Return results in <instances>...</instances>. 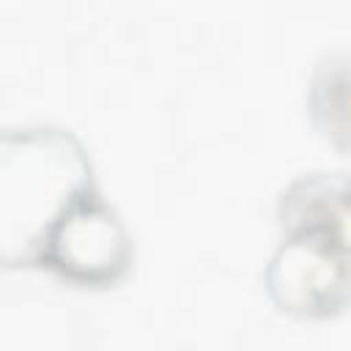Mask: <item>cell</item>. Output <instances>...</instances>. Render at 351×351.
I'll use <instances>...</instances> for the list:
<instances>
[{
    "mask_svg": "<svg viewBox=\"0 0 351 351\" xmlns=\"http://www.w3.org/2000/svg\"><path fill=\"white\" fill-rule=\"evenodd\" d=\"M132 258V236L69 129H0V266L47 269L71 285L107 288Z\"/></svg>",
    "mask_w": 351,
    "mask_h": 351,
    "instance_id": "obj_1",
    "label": "cell"
},
{
    "mask_svg": "<svg viewBox=\"0 0 351 351\" xmlns=\"http://www.w3.org/2000/svg\"><path fill=\"white\" fill-rule=\"evenodd\" d=\"M282 241L266 266L271 299L302 318H329L346 304V178L299 176L280 195Z\"/></svg>",
    "mask_w": 351,
    "mask_h": 351,
    "instance_id": "obj_2",
    "label": "cell"
}]
</instances>
